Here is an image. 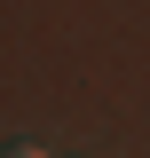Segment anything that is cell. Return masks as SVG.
Listing matches in <instances>:
<instances>
[{
    "label": "cell",
    "instance_id": "obj_1",
    "mask_svg": "<svg viewBox=\"0 0 150 158\" xmlns=\"http://www.w3.org/2000/svg\"><path fill=\"white\" fill-rule=\"evenodd\" d=\"M0 158H48V150H40V142H8Z\"/></svg>",
    "mask_w": 150,
    "mask_h": 158
}]
</instances>
